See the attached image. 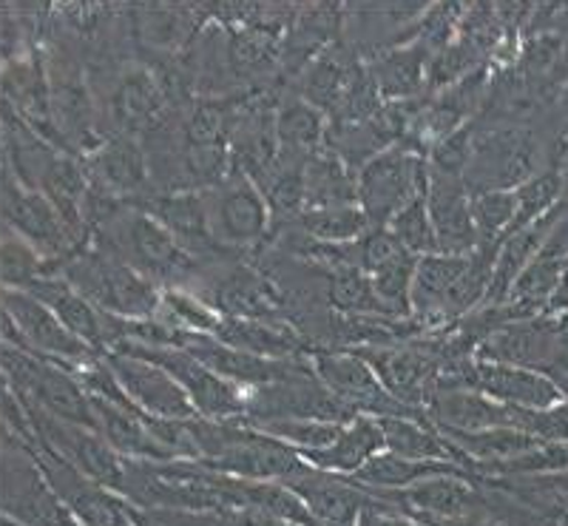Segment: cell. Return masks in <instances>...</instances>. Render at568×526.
<instances>
[{"mask_svg":"<svg viewBox=\"0 0 568 526\" xmlns=\"http://www.w3.org/2000/svg\"><path fill=\"white\" fill-rule=\"evenodd\" d=\"M191 293L225 318H287L282 293L271 276L245 260L220 262L213 273L202 271Z\"/></svg>","mask_w":568,"mask_h":526,"instance_id":"cell-8","label":"cell"},{"mask_svg":"<svg viewBox=\"0 0 568 526\" xmlns=\"http://www.w3.org/2000/svg\"><path fill=\"white\" fill-rule=\"evenodd\" d=\"M364 69L362 54H355L344 40L333 43L327 52L318 54L302 74H298V98L307 100L311 105H316L318 111L327 114V120L336 114V109L342 105L344 94L353 85V80L358 78V72Z\"/></svg>","mask_w":568,"mask_h":526,"instance_id":"cell-23","label":"cell"},{"mask_svg":"<svg viewBox=\"0 0 568 526\" xmlns=\"http://www.w3.org/2000/svg\"><path fill=\"white\" fill-rule=\"evenodd\" d=\"M367 493L375 495V498L389 500V504L413 515L424 526L458 524V520L486 518L489 515L484 487L469 469L435 475V478L413 484L409 489H395V493H382V489H367Z\"/></svg>","mask_w":568,"mask_h":526,"instance_id":"cell-6","label":"cell"},{"mask_svg":"<svg viewBox=\"0 0 568 526\" xmlns=\"http://www.w3.org/2000/svg\"><path fill=\"white\" fill-rule=\"evenodd\" d=\"M557 384H560L562 393H566V398H568V378H557Z\"/></svg>","mask_w":568,"mask_h":526,"instance_id":"cell-42","label":"cell"},{"mask_svg":"<svg viewBox=\"0 0 568 526\" xmlns=\"http://www.w3.org/2000/svg\"><path fill=\"white\" fill-rule=\"evenodd\" d=\"M440 526H497L495 520L486 515V518H471V520H458V524H440Z\"/></svg>","mask_w":568,"mask_h":526,"instance_id":"cell-41","label":"cell"},{"mask_svg":"<svg viewBox=\"0 0 568 526\" xmlns=\"http://www.w3.org/2000/svg\"><path fill=\"white\" fill-rule=\"evenodd\" d=\"M111 353H136V356H145L160 364V367H165L180 382L187 398L194 402L196 413L202 418H211V422H233V418L247 416V393L251 391L216 376L200 358L180 351V347H156V351H149V347L120 345Z\"/></svg>","mask_w":568,"mask_h":526,"instance_id":"cell-9","label":"cell"},{"mask_svg":"<svg viewBox=\"0 0 568 526\" xmlns=\"http://www.w3.org/2000/svg\"><path fill=\"white\" fill-rule=\"evenodd\" d=\"M253 429L265 433V436L278 438V442L291 444L298 453H318V449H327L329 444H336L338 436L344 433L347 424H327V422H296V418H287V422H247Z\"/></svg>","mask_w":568,"mask_h":526,"instance_id":"cell-36","label":"cell"},{"mask_svg":"<svg viewBox=\"0 0 568 526\" xmlns=\"http://www.w3.org/2000/svg\"><path fill=\"white\" fill-rule=\"evenodd\" d=\"M3 227L23 236L49 262V271L89 247L71 234L49 196L20 185L9 169L3 176Z\"/></svg>","mask_w":568,"mask_h":526,"instance_id":"cell-7","label":"cell"},{"mask_svg":"<svg viewBox=\"0 0 568 526\" xmlns=\"http://www.w3.org/2000/svg\"><path fill=\"white\" fill-rule=\"evenodd\" d=\"M389 234L407 247L409 254L420 256H433L440 254L438 236H435L433 216H429V209H426V194L418 196L415 202H409L407 209L398 211L389 222Z\"/></svg>","mask_w":568,"mask_h":526,"instance_id":"cell-37","label":"cell"},{"mask_svg":"<svg viewBox=\"0 0 568 526\" xmlns=\"http://www.w3.org/2000/svg\"><path fill=\"white\" fill-rule=\"evenodd\" d=\"M140 211L154 216L160 225H165L174 234V240L185 247L187 254L200 260L202 265L211 260L225 262L227 254L220 242L213 240L211 220H207V202L205 191H174V194H145L136 202Z\"/></svg>","mask_w":568,"mask_h":526,"instance_id":"cell-14","label":"cell"},{"mask_svg":"<svg viewBox=\"0 0 568 526\" xmlns=\"http://www.w3.org/2000/svg\"><path fill=\"white\" fill-rule=\"evenodd\" d=\"M426 209L433 216L440 254L471 256L478 251V231L471 220V194L460 174L429 165L426 174Z\"/></svg>","mask_w":568,"mask_h":526,"instance_id":"cell-16","label":"cell"},{"mask_svg":"<svg viewBox=\"0 0 568 526\" xmlns=\"http://www.w3.org/2000/svg\"><path fill=\"white\" fill-rule=\"evenodd\" d=\"M429 58L433 54L426 52L418 40H413V43L384 49L364 63H367L384 103H404V100H418L420 91H426Z\"/></svg>","mask_w":568,"mask_h":526,"instance_id":"cell-24","label":"cell"},{"mask_svg":"<svg viewBox=\"0 0 568 526\" xmlns=\"http://www.w3.org/2000/svg\"><path fill=\"white\" fill-rule=\"evenodd\" d=\"M3 345L52 358L69 371H80L100 358L98 351H91L54 316L52 307H45L38 296L20 287H3Z\"/></svg>","mask_w":568,"mask_h":526,"instance_id":"cell-3","label":"cell"},{"mask_svg":"<svg viewBox=\"0 0 568 526\" xmlns=\"http://www.w3.org/2000/svg\"><path fill=\"white\" fill-rule=\"evenodd\" d=\"M475 358L549 373L551 358H555V316L542 313V316L509 322L486 338Z\"/></svg>","mask_w":568,"mask_h":526,"instance_id":"cell-19","label":"cell"},{"mask_svg":"<svg viewBox=\"0 0 568 526\" xmlns=\"http://www.w3.org/2000/svg\"><path fill=\"white\" fill-rule=\"evenodd\" d=\"M358 526H424V524L415 520L413 515L404 513L400 507H395V504H389V500L369 495L367 507H364L362 518H358Z\"/></svg>","mask_w":568,"mask_h":526,"instance_id":"cell-39","label":"cell"},{"mask_svg":"<svg viewBox=\"0 0 568 526\" xmlns=\"http://www.w3.org/2000/svg\"><path fill=\"white\" fill-rule=\"evenodd\" d=\"M276 134L282 156H291L298 163H307L311 156L327 149L329 120L324 111L311 105L307 100L287 98L276 111Z\"/></svg>","mask_w":568,"mask_h":526,"instance_id":"cell-29","label":"cell"},{"mask_svg":"<svg viewBox=\"0 0 568 526\" xmlns=\"http://www.w3.org/2000/svg\"><path fill=\"white\" fill-rule=\"evenodd\" d=\"M91 407H94V433H100L114 453L129 462H176L174 455L156 442L142 413L116 407L103 398H91Z\"/></svg>","mask_w":568,"mask_h":526,"instance_id":"cell-26","label":"cell"},{"mask_svg":"<svg viewBox=\"0 0 568 526\" xmlns=\"http://www.w3.org/2000/svg\"><path fill=\"white\" fill-rule=\"evenodd\" d=\"M287 487L307 504L318 526H358L364 507H367V489L336 473L311 467Z\"/></svg>","mask_w":568,"mask_h":526,"instance_id":"cell-21","label":"cell"},{"mask_svg":"<svg viewBox=\"0 0 568 526\" xmlns=\"http://www.w3.org/2000/svg\"><path fill=\"white\" fill-rule=\"evenodd\" d=\"M429 160L409 145H393L358 171V205L373 227H387L398 211L426 194Z\"/></svg>","mask_w":568,"mask_h":526,"instance_id":"cell-4","label":"cell"},{"mask_svg":"<svg viewBox=\"0 0 568 526\" xmlns=\"http://www.w3.org/2000/svg\"><path fill=\"white\" fill-rule=\"evenodd\" d=\"M205 202L213 240L227 254H247L271 234V202L242 171H233L222 185L205 191Z\"/></svg>","mask_w":568,"mask_h":526,"instance_id":"cell-5","label":"cell"},{"mask_svg":"<svg viewBox=\"0 0 568 526\" xmlns=\"http://www.w3.org/2000/svg\"><path fill=\"white\" fill-rule=\"evenodd\" d=\"M296 225L311 240L324 242V245H355V242H362L373 231L369 216L364 214L362 205L302 211L296 216Z\"/></svg>","mask_w":568,"mask_h":526,"instance_id":"cell-34","label":"cell"},{"mask_svg":"<svg viewBox=\"0 0 568 526\" xmlns=\"http://www.w3.org/2000/svg\"><path fill=\"white\" fill-rule=\"evenodd\" d=\"M566 196H568L566 171H562V165L549 163L540 174H535L531 180H526L524 185L517 189V220L515 225H511V234H517V231H524V227L535 225V222L555 214Z\"/></svg>","mask_w":568,"mask_h":526,"instance_id":"cell-33","label":"cell"},{"mask_svg":"<svg viewBox=\"0 0 568 526\" xmlns=\"http://www.w3.org/2000/svg\"><path fill=\"white\" fill-rule=\"evenodd\" d=\"M316 376L329 391L349 404L358 416L373 418H420L429 422L426 413L404 407L384 391L382 378L355 351H316L311 356Z\"/></svg>","mask_w":568,"mask_h":526,"instance_id":"cell-10","label":"cell"},{"mask_svg":"<svg viewBox=\"0 0 568 526\" xmlns=\"http://www.w3.org/2000/svg\"><path fill=\"white\" fill-rule=\"evenodd\" d=\"M20 291H29L32 296H38L45 307H52L54 316H58L80 342H85L91 351H98L100 356H103V311H98V307L91 305L83 293L74 285H69L60 273H45L38 282H32L29 287H20Z\"/></svg>","mask_w":568,"mask_h":526,"instance_id":"cell-25","label":"cell"},{"mask_svg":"<svg viewBox=\"0 0 568 526\" xmlns=\"http://www.w3.org/2000/svg\"><path fill=\"white\" fill-rule=\"evenodd\" d=\"M384 433V449L404 455L409 462H444L466 469L464 455L433 422L420 418H378Z\"/></svg>","mask_w":568,"mask_h":526,"instance_id":"cell-30","label":"cell"},{"mask_svg":"<svg viewBox=\"0 0 568 526\" xmlns=\"http://www.w3.org/2000/svg\"><path fill=\"white\" fill-rule=\"evenodd\" d=\"M247 424V418H245ZM205 467L216 469V473L233 475L242 482H276V484H291L296 482L298 475H304L313 464H307L293 449L291 444L278 442V438L265 436L253 429L251 424L245 427V436L233 444L225 455H220L216 462H202Z\"/></svg>","mask_w":568,"mask_h":526,"instance_id":"cell-15","label":"cell"},{"mask_svg":"<svg viewBox=\"0 0 568 526\" xmlns=\"http://www.w3.org/2000/svg\"><path fill=\"white\" fill-rule=\"evenodd\" d=\"M358 205V174L333 149L318 151L304 165V211Z\"/></svg>","mask_w":568,"mask_h":526,"instance_id":"cell-28","label":"cell"},{"mask_svg":"<svg viewBox=\"0 0 568 526\" xmlns=\"http://www.w3.org/2000/svg\"><path fill=\"white\" fill-rule=\"evenodd\" d=\"M384 453V433L382 422L373 416H358L344 427L336 444H329L327 449L318 453H298L307 464L324 473H336L344 478H353L358 469L367 462H373L375 455Z\"/></svg>","mask_w":568,"mask_h":526,"instance_id":"cell-27","label":"cell"},{"mask_svg":"<svg viewBox=\"0 0 568 526\" xmlns=\"http://www.w3.org/2000/svg\"><path fill=\"white\" fill-rule=\"evenodd\" d=\"M131 12L134 38L145 49L162 54H180L187 43H194L200 29L207 23L205 7H174V3H145Z\"/></svg>","mask_w":568,"mask_h":526,"instance_id":"cell-22","label":"cell"},{"mask_svg":"<svg viewBox=\"0 0 568 526\" xmlns=\"http://www.w3.org/2000/svg\"><path fill=\"white\" fill-rule=\"evenodd\" d=\"M555 316V358H551L549 376L568 378V311L551 313Z\"/></svg>","mask_w":568,"mask_h":526,"instance_id":"cell-40","label":"cell"},{"mask_svg":"<svg viewBox=\"0 0 568 526\" xmlns=\"http://www.w3.org/2000/svg\"><path fill=\"white\" fill-rule=\"evenodd\" d=\"M91 176V189L109 200L136 202L149 194L151 165L140 140L131 136H105L94 154L83 160Z\"/></svg>","mask_w":568,"mask_h":526,"instance_id":"cell-18","label":"cell"},{"mask_svg":"<svg viewBox=\"0 0 568 526\" xmlns=\"http://www.w3.org/2000/svg\"><path fill=\"white\" fill-rule=\"evenodd\" d=\"M3 438V526H80L45 478L32 444Z\"/></svg>","mask_w":568,"mask_h":526,"instance_id":"cell-2","label":"cell"},{"mask_svg":"<svg viewBox=\"0 0 568 526\" xmlns=\"http://www.w3.org/2000/svg\"><path fill=\"white\" fill-rule=\"evenodd\" d=\"M471 220L480 245H504L517 220V191H486L471 196Z\"/></svg>","mask_w":568,"mask_h":526,"instance_id":"cell-35","label":"cell"},{"mask_svg":"<svg viewBox=\"0 0 568 526\" xmlns=\"http://www.w3.org/2000/svg\"><path fill=\"white\" fill-rule=\"evenodd\" d=\"M426 416L438 429H460V433H480L491 427H515L520 429L524 409L506 407L491 402L484 393L471 387H435Z\"/></svg>","mask_w":568,"mask_h":526,"instance_id":"cell-20","label":"cell"},{"mask_svg":"<svg viewBox=\"0 0 568 526\" xmlns=\"http://www.w3.org/2000/svg\"><path fill=\"white\" fill-rule=\"evenodd\" d=\"M109 114L116 129L114 136H131L142 143L149 134L171 125L174 105L149 63H131L114 78Z\"/></svg>","mask_w":568,"mask_h":526,"instance_id":"cell-11","label":"cell"},{"mask_svg":"<svg viewBox=\"0 0 568 526\" xmlns=\"http://www.w3.org/2000/svg\"><path fill=\"white\" fill-rule=\"evenodd\" d=\"M103 358L142 416L165 422H187L200 416L180 382L151 358L136 353H105Z\"/></svg>","mask_w":568,"mask_h":526,"instance_id":"cell-12","label":"cell"},{"mask_svg":"<svg viewBox=\"0 0 568 526\" xmlns=\"http://www.w3.org/2000/svg\"><path fill=\"white\" fill-rule=\"evenodd\" d=\"M324 300L333 313L344 316H384L395 318L375 291L373 280L362 267H336L324 271Z\"/></svg>","mask_w":568,"mask_h":526,"instance_id":"cell-32","label":"cell"},{"mask_svg":"<svg viewBox=\"0 0 568 526\" xmlns=\"http://www.w3.org/2000/svg\"><path fill=\"white\" fill-rule=\"evenodd\" d=\"M32 449L38 455L45 478L52 482L54 493L60 495V500L69 507V513L74 515L80 526H136L134 507L129 500L100 487L98 482H91L89 475L80 473L78 467H71L60 455L49 453L43 447Z\"/></svg>","mask_w":568,"mask_h":526,"instance_id":"cell-13","label":"cell"},{"mask_svg":"<svg viewBox=\"0 0 568 526\" xmlns=\"http://www.w3.org/2000/svg\"><path fill=\"white\" fill-rule=\"evenodd\" d=\"M49 273H60L91 305L109 316L145 322V318H156V311H160L162 287L98 245L83 247Z\"/></svg>","mask_w":568,"mask_h":526,"instance_id":"cell-1","label":"cell"},{"mask_svg":"<svg viewBox=\"0 0 568 526\" xmlns=\"http://www.w3.org/2000/svg\"><path fill=\"white\" fill-rule=\"evenodd\" d=\"M49 273V262L23 236L3 227V287H29Z\"/></svg>","mask_w":568,"mask_h":526,"instance_id":"cell-38","label":"cell"},{"mask_svg":"<svg viewBox=\"0 0 568 526\" xmlns=\"http://www.w3.org/2000/svg\"><path fill=\"white\" fill-rule=\"evenodd\" d=\"M458 464H444V462H409L404 455H395L389 449L378 453L373 462L364 464L358 473L349 478L364 489H382V493H395V489H409L413 484L435 478V475L458 473Z\"/></svg>","mask_w":568,"mask_h":526,"instance_id":"cell-31","label":"cell"},{"mask_svg":"<svg viewBox=\"0 0 568 526\" xmlns=\"http://www.w3.org/2000/svg\"><path fill=\"white\" fill-rule=\"evenodd\" d=\"M466 387L484 393L491 402L520 409H551L568 402L560 384L549 373L529 371V367H511V364L471 362Z\"/></svg>","mask_w":568,"mask_h":526,"instance_id":"cell-17","label":"cell"}]
</instances>
